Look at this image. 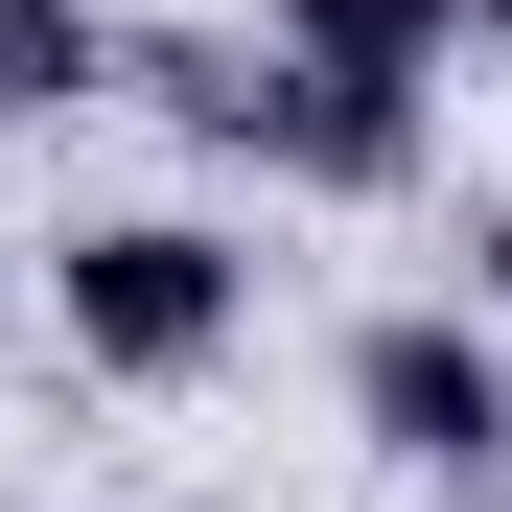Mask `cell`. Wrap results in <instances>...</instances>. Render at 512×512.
Segmentation results:
<instances>
[{
	"label": "cell",
	"mask_w": 512,
	"mask_h": 512,
	"mask_svg": "<svg viewBox=\"0 0 512 512\" xmlns=\"http://www.w3.org/2000/svg\"><path fill=\"white\" fill-rule=\"evenodd\" d=\"M350 419H373L396 466H489V443H512L489 350H466V326H419V303H396V326H350Z\"/></svg>",
	"instance_id": "2"
},
{
	"label": "cell",
	"mask_w": 512,
	"mask_h": 512,
	"mask_svg": "<svg viewBox=\"0 0 512 512\" xmlns=\"http://www.w3.org/2000/svg\"><path fill=\"white\" fill-rule=\"evenodd\" d=\"M466 0H280V70L303 94H443Z\"/></svg>",
	"instance_id": "3"
},
{
	"label": "cell",
	"mask_w": 512,
	"mask_h": 512,
	"mask_svg": "<svg viewBox=\"0 0 512 512\" xmlns=\"http://www.w3.org/2000/svg\"><path fill=\"white\" fill-rule=\"evenodd\" d=\"M489 303H512V210H489Z\"/></svg>",
	"instance_id": "5"
},
{
	"label": "cell",
	"mask_w": 512,
	"mask_h": 512,
	"mask_svg": "<svg viewBox=\"0 0 512 512\" xmlns=\"http://www.w3.org/2000/svg\"><path fill=\"white\" fill-rule=\"evenodd\" d=\"M466 47H512V0H466Z\"/></svg>",
	"instance_id": "4"
},
{
	"label": "cell",
	"mask_w": 512,
	"mask_h": 512,
	"mask_svg": "<svg viewBox=\"0 0 512 512\" xmlns=\"http://www.w3.org/2000/svg\"><path fill=\"white\" fill-rule=\"evenodd\" d=\"M47 326H70V350H94V373H210L233 350V326H256V256L210 233V210H94V233H70L47 256Z\"/></svg>",
	"instance_id": "1"
}]
</instances>
